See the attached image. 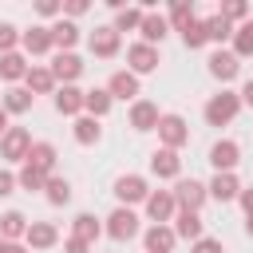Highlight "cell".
<instances>
[{"label":"cell","mask_w":253,"mask_h":253,"mask_svg":"<svg viewBox=\"0 0 253 253\" xmlns=\"http://www.w3.org/2000/svg\"><path fill=\"white\" fill-rule=\"evenodd\" d=\"M190 20H194V8H190V0H174V4H170V24L182 32Z\"/></svg>","instance_id":"38"},{"label":"cell","mask_w":253,"mask_h":253,"mask_svg":"<svg viewBox=\"0 0 253 253\" xmlns=\"http://www.w3.org/2000/svg\"><path fill=\"white\" fill-rule=\"evenodd\" d=\"M194 253H221V241L217 237H202V241H194Z\"/></svg>","instance_id":"42"},{"label":"cell","mask_w":253,"mask_h":253,"mask_svg":"<svg viewBox=\"0 0 253 253\" xmlns=\"http://www.w3.org/2000/svg\"><path fill=\"white\" fill-rule=\"evenodd\" d=\"M241 103L253 107V79H245V87H241Z\"/></svg>","instance_id":"47"},{"label":"cell","mask_w":253,"mask_h":253,"mask_svg":"<svg viewBox=\"0 0 253 253\" xmlns=\"http://www.w3.org/2000/svg\"><path fill=\"white\" fill-rule=\"evenodd\" d=\"M174 241H178L174 225H150V229H146V237H142L146 253H170V249H174Z\"/></svg>","instance_id":"17"},{"label":"cell","mask_w":253,"mask_h":253,"mask_svg":"<svg viewBox=\"0 0 253 253\" xmlns=\"http://www.w3.org/2000/svg\"><path fill=\"white\" fill-rule=\"evenodd\" d=\"M32 91L28 87H12V91H4V99H0V107L8 111V115H24V111H32Z\"/></svg>","instance_id":"24"},{"label":"cell","mask_w":253,"mask_h":253,"mask_svg":"<svg viewBox=\"0 0 253 253\" xmlns=\"http://www.w3.org/2000/svg\"><path fill=\"white\" fill-rule=\"evenodd\" d=\"M245 233H249V237H253V217H249V221H245Z\"/></svg>","instance_id":"50"},{"label":"cell","mask_w":253,"mask_h":253,"mask_svg":"<svg viewBox=\"0 0 253 253\" xmlns=\"http://www.w3.org/2000/svg\"><path fill=\"white\" fill-rule=\"evenodd\" d=\"M237 111H241V95L221 91V95H213V99L206 103V123H210V126H225V123H233Z\"/></svg>","instance_id":"1"},{"label":"cell","mask_w":253,"mask_h":253,"mask_svg":"<svg viewBox=\"0 0 253 253\" xmlns=\"http://www.w3.org/2000/svg\"><path fill=\"white\" fill-rule=\"evenodd\" d=\"M237 202H241V210L253 217V190H241V194H237Z\"/></svg>","instance_id":"46"},{"label":"cell","mask_w":253,"mask_h":253,"mask_svg":"<svg viewBox=\"0 0 253 253\" xmlns=\"http://www.w3.org/2000/svg\"><path fill=\"white\" fill-rule=\"evenodd\" d=\"M126 63H130L134 75H146V71L158 67V47H150V43H130V47H126Z\"/></svg>","instance_id":"10"},{"label":"cell","mask_w":253,"mask_h":253,"mask_svg":"<svg viewBox=\"0 0 253 253\" xmlns=\"http://www.w3.org/2000/svg\"><path fill=\"white\" fill-rule=\"evenodd\" d=\"M142 8H123L119 16H115V32H134V28H142Z\"/></svg>","instance_id":"37"},{"label":"cell","mask_w":253,"mask_h":253,"mask_svg":"<svg viewBox=\"0 0 253 253\" xmlns=\"http://www.w3.org/2000/svg\"><path fill=\"white\" fill-rule=\"evenodd\" d=\"M233 55H237V59L253 55V20H245V24L233 32Z\"/></svg>","instance_id":"35"},{"label":"cell","mask_w":253,"mask_h":253,"mask_svg":"<svg viewBox=\"0 0 253 253\" xmlns=\"http://www.w3.org/2000/svg\"><path fill=\"white\" fill-rule=\"evenodd\" d=\"M20 36H24V32H16L12 24H0V55H8V51H16V43H20Z\"/></svg>","instance_id":"40"},{"label":"cell","mask_w":253,"mask_h":253,"mask_svg":"<svg viewBox=\"0 0 253 253\" xmlns=\"http://www.w3.org/2000/svg\"><path fill=\"white\" fill-rule=\"evenodd\" d=\"M8 253H28L24 245H16V241H8Z\"/></svg>","instance_id":"49"},{"label":"cell","mask_w":253,"mask_h":253,"mask_svg":"<svg viewBox=\"0 0 253 253\" xmlns=\"http://www.w3.org/2000/svg\"><path fill=\"white\" fill-rule=\"evenodd\" d=\"M51 40H55L59 51H71V47L79 43V28H75V20H55V24H51Z\"/></svg>","instance_id":"23"},{"label":"cell","mask_w":253,"mask_h":253,"mask_svg":"<svg viewBox=\"0 0 253 253\" xmlns=\"http://www.w3.org/2000/svg\"><path fill=\"white\" fill-rule=\"evenodd\" d=\"M43 190H47V202H51V206H67V202H71V182H67V178H55V174H51Z\"/></svg>","instance_id":"34"},{"label":"cell","mask_w":253,"mask_h":253,"mask_svg":"<svg viewBox=\"0 0 253 253\" xmlns=\"http://www.w3.org/2000/svg\"><path fill=\"white\" fill-rule=\"evenodd\" d=\"M24 241H28V249H51L59 241V229L51 221H32L28 233H24Z\"/></svg>","instance_id":"16"},{"label":"cell","mask_w":253,"mask_h":253,"mask_svg":"<svg viewBox=\"0 0 253 253\" xmlns=\"http://www.w3.org/2000/svg\"><path fill=\"white\" fill-rule=\"evenodd\" d=\"M237 194H241V182L233 174H213V182H210V198L213 202H233Z\"/></svg>","instance_id":"22"},{"label":"cell","mask_w":253,"mask_h":253,"mask_svg":"<svg viewBox=\"0 0 253 253\" xmlns=\"http://www.w3.org/2000/svg\"><path fill=\"white\" fill-rule=\"evenodd\" d=\"M16 174H8V170H0V198H8V194H16Z\"/></svg>","instance_id":"41"},{"label":"cell","mask_w":253,"mask_h":253,"mask_svg":"<svg viewBox=\"0 0 253 253\" xmlns=\"http://www.w3.org/2000/svg\"><path fill=\"white\" fill-rule=\"evenodd\" d=\"M115 241H130V237H138V213L130 210V206H119L111 217H107V225H103Z\"/></svg>","instance_id":"4"},{"label":"cell","mask_w":253,"mask_h":253,"mask_svg":"<svg viewBox=\"0 0 253 253\" xmlns=\"http://www.w3.org/2000/svg\"><path fill=\"white\" fill-rule=\"evenodd\" d=\"M107 91H111V99H134L138 95V75L134 71H115Z\"/></svg>","instance_id":"19"},{"label":"cell","mask_w":253,"mask_h":253,"mask_svg":"<svg viewBox=\"0 0 253 253\" xmlns=\"http://www.w3.org/2000/svg\"><path fill=\"white\" fill-rule=\"evenodd\" d=\"M24 75H28V63H24V55H20V51H8V55H0V79L16 83V79H24Z\"/></svg>","instance_id":"31"},{"label":"cell","mask_w":253,"mask_h":253,"mask_svg":"<svg viewBox=\"0 0 253 253\" xmlns=\"http://www.w3.org/2000/svg\"><path fill=\"white\" fill-rule=\"evenodd\" d=\"M83 99H87V91H79V87H59V91H55V111H59V115H75V119H79Z\"/></svg>","instance_id":"20"},{"label":"cell","mask_w":253,"mask_h":253,"mask_svg":"<svg viewBox=\"0 0 253 253\" xmlns=\"http://www.w3.org/2000/svg\"><path fill=\"white\" fill-rule=\"evenodd\" d=\"M115 198H119V206L146 202V198H150V190H146V178H138V174H123V178L115 182Z\"/></svg>","instance_id":"6"},{"label":"cell","mask_w":253,"mask_h":253,"mask_svg":"<svg viewBox=\"0 0 253 253\" xmlns=\"http://www.w3.org/2000/svg\"><path fill=\"white\" fill-rule=\"evenodd\" d=\"M4 134H8V111L0 107V138H4Z\"/></svg>","instance_id":"48"},{"label":"cell","mask_w":253,"mask_h":253,"mask_svg":"<svg viewBox=\"0 0 253 253\" xmlns=\"http://www.w3.org/2000/svg\"><path fill=\"white\" fill-rule=\"evenodd\" d=\"M24 83H28L32 95H51V91H55V75H51V67H28Z\"/></svg>","instance_id":"21"},{"label":"cell","mask_w":253,"mask_h":253,"mask_svg":"<svg viewBox=\"0 0 253 253\" xmlns=\"http://www.w3.org/2000/svg\"><path fill=\"white\" fill-rule=\"evenodd\" d=\"M237 71H241V59H237L233 51H213V55H210V75H213V79L229 83V79H237Z\"/></svg>","instance_id":"14"},{"label":"cell","mask_w":253,"mask_h":253,"mask_svg":"<svg viewBox=\"0 0 253 253\" xmlns=\"http://www.w3.org/2000/svg\"><path fill=\"white\" fill-rule=\"evenodd\" d=\"M150 174L154 178H178L182 174V158H178V150H154L150 154Z\"/></svg>","instance_id":"12"},{"label":"cell","mask_w":253,"mask_h":253,"mask_svg":"<svg viewBox=\"0 0 253 253\" xmlns=\"http://www.w3.org/2000/svg\"><path fill=\"white\" fill-rule=\"evenodd\" d=\"M111 103H115V99H111V91H107V87H95V91H87L83 111H87L91 119H103V115L111 111Z\"/></svg>","instance_id":"27"},{"label":"cell","mask_w":253,"mask_h":253,"mask_svg":"<svg viewBox=\"0 0 253 253\" xmlns=\"http://www.w3.org/2000/svg\"><path fill=\"white\" fill-rule=\"evenodd\" d=\"M63 12L67 16H83L87 12V0H71V4H63Z\"/></svg>","instance_id":"45"},{"label":"cell","mask_w":253,"mask_h":253,"mask_svg":"<svg viewBox=\"0 0 253 253\" xmlns=\"http://www.w3.org/2000/svg\"><path fill=\"white\" fill-rule=\"evenodd\" d=\"M24 162H32L36 170L51 174V170H55V146H51V142H32V150H28Z\"/></svg>","instance_id":"25"},{"label":"cell","mask_w":253,"mask_h":253,"mask_svg":"<svg viewBox=\"0 0 253 253\" xmlns=\"http://www.w3.org/2000/svg\"><path fill=\"white\" fill-rule=\"evenodd\" d=\"M28 150H32V134H28L24 126H8V134L0 138V158H8V162H24Z\"/></svg>","instance_id":"5"},{"label":"cell","mask_w":253,"mask_h":253,"mask_svg":"<svg viewBox=\"0 0 253 253\" xmlns=\"http://www.w3.org/2000/svg\"><path fill=\"white\" fill-rule=\"evenodd\" d=\"M174 210H178L174 190H154V194L146 198V213H150V221H154V225H166V221L174 217Z\"/></svg>","instance_id":"9"},{"label":"cell","mask_w":253,"mask_h":253,"mask_svg":"<svg viewBox=\"0 0 253 253\" xmlns=\"http://www.w3.org/2000/svg\"><path fill=\"white\" fill-rule=\"evenodd\" d=\"M71 229H75L71 237H79V241H87V245H95V237L103 233V225H99V217H95V213H79Z\"/></svg>","instance_id":"30"},{"label":"cell","mask_w":253,"mask_h":253,"mask_svg":"<svg viewBox=\"0 0 253 253\" xmlns=\"http://www.w3.org/2000/svg\"><path fill=\"white\" fill-rule=\"evenodd\" d=\"M158 107L150 103V99H134V107H130V126L134 130H158Z\"/></svg>","instance_id":"15"},{"label":"cell","mask_w":253,"mask_h":253,"mask_svg":"<svg viewBox=\"0 0 253 253\" xmlns=\"http://www.w3.org/2000/svg\"><path fill=\"white\" fill-rule=\"evenodd\" d=\"M182 43H186L190 51L206 47V43H210V36H206V20H190V24L182 28Z\"/></svg>","instance_id":"32"},{"label":"cell","mask_w":253,"mask_h":253,"mask_svg":"<svg viewBox=\"0 0 253 253\" xmlns=\"http://www.w3.org/2000/svg\"><path fill=\"white\" fill-rule=\"evenodd\" d=\"M63 253H91V245L79 241V237H67V241H63Z\"/></svg>","instance_id":"43"},{"label":"cell","mask_w":253,"mask_h":253,"mask_svg":"<svg viewBox=\"0 0 253 253\" xmlns=\"http://www.w3.org/2000/svg\"><path fill=\"white\" fill-rule=\"evenodd\" d=\"M174 233L186 237V241H202V217L190 213V210H182V213L174 217Z\"/></svg>","instance_id":"29"},{"label":"cell","mask_w":253,"mask_h":253,"mask_svg":"<svg viewBox=\"0 0 253 253\" xmlns=\"http://www.w3.org/2000/svg\"><path fill=\"white\" fill-rule=\"evenodd\" d=\"M0 253H8V241H4V237H0Z\"/></svg>","instance_id":"51"},{"label":"cell","mask_w":253,"mask_h":253,"mask_svg":"<svg viewBox=\"0 0 253 253\" xmlns=\"http://www.w3.org/2000/svg\"><path fill=\"white\" fill-rule=\"evenodd\" d=\"M233 32H237V28H233V24H229V20H225V16H221V12H217V16H210V20H206V36H210V40H213V43H221V40H229V36H233Z\"/></svg>","instance_id":"36"},{"label":"cell","mask_w":253,"mask_h":253,"mask_svg":"<svg viewBox=\"0 0 253 253\" xmlns=\"http://www.w3.org/2000/svg\"><path fill=\"white\" fill-rule=\"evenodd\" d=\"M20 43H24V51H28V55H43V51H51V47H55L51 28H43V24H32V28L20 36Z\"/></svg>","instance_id":"11"},{"label":"cell","mask_w":253,"mask_h":253,"mask_svg":"<svg viewBox=\"0 0 253 253\" xmlns=\"http://www.w3.org/2000/svg\"><path fill=\"white\" fill-rule=\"evenodd\" d=\"M138 32H142V43H150V47H154V43H162V40H166V32H170V20H166V16H158V12H146Z\"/></svg>","instance_id":"18"},{"label":"cell","mask_w":253,"mask_h":253,"mask_svg":"<svg viewBox=\"0 0 253 253\" xmlns=\"http://www.w3.org/2000/svg\"><path fill=\"white\" fill-rule=\"evenodd\" d=\"M51 75H55V83L71 87V83L83 75V59H79L75 51H59V55L51 59Z\"/></svg>","instance_id":"7"},{"label":"cell","mask_w":253,"mask_h":253,"mask_svg":"<svg viewBox=\"0 0 253 253\" xmlns=\"http://www.w3.org/2000/svg\"><path fill=\"white\" fill-rule=\"evenodd\" d=\"M103 138V130H99V119H91V115H79L75 119V142L79 146H95Z\"/></svg>","instance_id":"28"},{"label":"cell","mask_w":253,"mask_h":253,"mask_svg":"<svg viewBox=\"0 0 253 253\" xmlns=\"http://www.w3.org/2000/svg\"><path fill=\"white\" fill-rule=\"evenodd\" d=\"M36 12H40V16H59L63 8H59L55 0H40V4H36Z\"/></svg>","instance_id":"44"},{"label":"cell","mask_w":253,"mask_h":253,"mask_svg":"<svg viewBox=\"0 0 253 253\" xmlns=\"http://www.w3.org/2000/svg\"><path fill=\"white\" fill-rule=\"evenodd\" d=\"M206 198H210V186H202L198 178H178V186H174V202H178L182 210L198 213V210L206 206Z\"/></svg>","instance_id":"2"},{"label":"cell","mask_w":253,"mask_h":253,"mask_svg":"<svg viewBox=\"0 0 253 253\" xmlns=\"http://www.w3.org/2000/svg\"><path fill=\"white\" fill-rule=\"evenodd\" d=\"M91 51H95L99 59H111V55L119 51V32H115V24H103V28L91 32Z\"/></svg>","instance_id":"13"},{"label":"cell","mask_w":253,"mask_h":253,"mask_svg":"<svg viewBox=\"0 0 253 253\" xmlns=\"http://www.w3.org/2000/svg\"><path fill=\"white\" fill-rule=\"evenodd\" d=\"M158 138H162L166 150L186 146V142H190V126H186V119H182V115H162V119H158Z\"/></svg>","instance_id":"3"},{"label":"cell","mask_w":253,"mask_h":253,"mask_svg":"<svg viewBox=\"0 0 253 253\" xmlns=\"http://www.w3.org/2000/svg\"><path fill=\"white\" fill-rule=\"evenodd\" d=\"M28 225H32V221H28L20 210H8V213L0 217V237H4V241H16V237L28 233Z\"/></svg>","instance_id":"26"},{"label":"cell","mask_w":253,"mask_h":253,"mask_svg":"<svg viewBox=\"0 0 253 253\" xmlns=\"http://www.w3.org/2000/svg\"><path fill=\"white\" fill-rule=\"evenodd\" d=\"M47 178H51V174H43V170H36L32 162H24V170L16 174V182H20V190H28V194H32V190H43V186H47Z\"/></svg>","instance_id":"33"},{"label":"cell","mask_w":253,"mask_h":253,"mask_svg":"<svg viewBox=\"0 0 253 253\" xmlns=\"http://www.w3.org/2000/svg\"><path fill=\"white\" fill-rule=\"evenodd\" d=\"M237 158H241V146H237L233 138H221V142H213V146H210V162H213V170H217V174H233Z\"/></svg>","instance_id":"8"},{"label":"cell","mask_w":253,"mask_h":253,"mask_svg":"<svg viewBox=\"0 0 253 253\" xmlns=\"http://www.w3.org/2000/svg\"><path fill=\"white\" fill-rule=\"evenodd\" d=\"M221 16H225L229 24H233V20H241V24H245V16H249V4H245V0H225V4H221Z\"/></svg>","instance_id":"39"}]
</instances>
